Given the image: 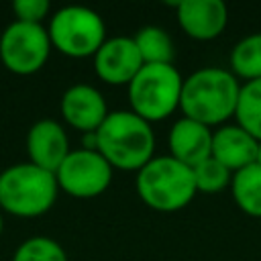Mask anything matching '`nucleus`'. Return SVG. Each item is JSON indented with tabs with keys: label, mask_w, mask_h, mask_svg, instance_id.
I'll list each match as a JSON object with an SVG mask.
<instances>
[{
	"label": "nucleus",
	"mask_w": 261,
	"mask_h": 261,
	"mask_svg": "<svg viewBox=\"0 0 261 261\" xmlns=\"http://www.w3.org/2000/svg\"><path fill=\"white\" fill-rule=\"evenodd\" d=\"M169 155L188 167L204 161L212 153V128L192 118H177L167 137Z\"/></svg>",
	"instance_id": "14"
},
{
	"label": "nucleus",
	"mask_w": 261,
	"mask_h": 261,
	"mask_svg": "<svg viewBox=\"0 0 261 261\" xmlns=\"http://www.w3.org/2000/svg\"><path fill=\"white\" fill-rule=\"evenodd\" d=\"M241 84L224 67H200L184 77L179 110L186 118L216 126L234 116Z\"/></svg>",
	"instance_id": "1"
},
{
	"label": "nucleus",
	"mask_w": 261,
	"mask_h": 261,
	"mask_svg": "<svg viewBox=\"0 0 261 261\" xmlns=\"http://www.w3.org/2000/svg\"><path fill=\"white\" fill-rule=\"evenodd\" d=\"M49 10H51L49 0H14L12 2V12L16 20H22V22L43 24V20L49 16Z\"/></svg>",
	"instance_id": "21"
},
{
	"label": "nucleus",
	"mask_w": 261,
	"mask_h": 261,
	"mask_svg": "<svg viewBox=\"0 0 261 261\" xmlns=\"http://www.w3.org/2000/svg\"><path fill=\"white\" fill-rule=\"evenodd\" d=\"M181 31L196 41H212L222 35L228 10L222 0H181L175 4Z\"/></svg>",
	"instance_id": "12"
},
{
	"label": "nucleus",
	"mask_w": 261,
	"mask_h": 261,
	"mask_svg": "<svg viewBox=\"0 0 261 261\" xmlns=\"http://www.w3.org/2000/svg\"><path fill=\"white\" fill-rule=\"evenodd\" d=\"M143 65L145 63L135 45V39L126 35L106 39L94 55L96 75L112 86H128Z\"/></svg>",
	"instance_id": "9"
},
{
	"label": "nucleus",
	"mask_w": 261,
	"mask_h": 261,
	"mask_svg": "<svg viewBox=\"0 0 261 261\" xmlns=\"http://www.w3.org/2000/svg\"><path fill=\"white\" fill-rule=\"evenodd\" d=\"M259 141L239 124H222L212 133V157L230 173H237L257 159Z\"/></svg>",
	"instance_id": "13"
},
{
	"label": "nucleus",
	"mask_w": 261,
	"mask_h": 261,
	"mask_svg": "<svg viewBox=\"0 0 261 261\" xmlns=\"http://www.w3.org/2000/svg\"><path fill=\"white\" fill-rule=\"evenodd\" d=\"M24 145L29 161L53 173L71 151L63 124L53 118H41L33 122L27 130Z\"/></svg>",
	"instance_id": "11"
},
{
	"label": "nucleus",
	"mask_w": 261,
	"mask_h": 261,
	"mask_svg": "<svg viewBox=\"0 0 261 261\" xmlns=\"http://www.w3.org/2000/svg\"><path fill=\"white\" fill-rule=\"evenodd\" d=\"M51 53V39L47 27L14 20L0 35V61L18 75L39 71Z\"/></svg>",
	"instance_id": "7"
},
{
	"label": "nucleus",
	"mask_w": 261,
	"mask_h": 261,
	"mask_svg": "<svg viewBox=\"0 0 261 261\" xmlns=\"http://www.w3.org/2000/svg\"><path fill=\"white\" fill-rule=\"evenodd\" d=\"M2 228H4V216H2V210H0V234H2Z\"/></svg>",
	"instance_id": "23"
},
{
	"label": "nucleus",
	"mask_w": 261,
	"mask_h": 261,
	"mask_svg": "<svg viewBox=\"0 0 261 261\" xmlns=\"http://www.w3.org/2000/svg\"><path fill=\"white\" fill-rule=\"evenodd\" d=\"M255 163L261 167V141H259V149H257V159H255Z\"/></svg>",
	"instance_id": "22"
},
{
	"label": "nucleus",
	"mask_w": 261,
	"mask_h": 261,
	"mask_svg": "<svg viewBox=\"0 0 261 261\" xmlns=\"http://www.w3.org/2000/svg\"><path fill=\"white\" fill-rule=\"evenodd\" d=\"M98 153L112 169L139 171L155 155V133L151 122L133 110H112L96 130Z\"/></svg>",
	"instance_id": "2"
},
{
	"label": "nucleus",
	"mask_w": 261,
	"mask_h": 261,
	"mask_svg": "<svg viewBox=\"0 0 261 261\" xmlns=\"http://www.w3.org/2000/svg\"><path fill=\"white\" fill-rule=\"evenodd\" d=\"M234 118L239 126L261 141V80L241 84Z\"/></svg>",
	"instance_id": "18"
},
{
	"label": "nucleus",
	"mask_w": 261,
	"mask_h": 261,
	"mask_svg": "<svg viewBox=\"0 0 261 261\" xmlns=\"http://www.w3.org/2000/svg\"><path fill=\"white\" fill-rule=\"evenodd\" d=\"M230 192L245 214L261 218V167L257 163L232 173Z\"/></svg>",
	"instance_id": "15"
},
{
	"label": "nucleus",
	"mask_w": 261,
	"mask_h": 261,
	"mask_svg": "<svg viewBox=\"0 0 261 261\" xmlns=\"http://www.w3.org/2000/svg\"><path fill=\"white\" fill-rule=\"evenodd\" d=\"M143 63H173V41L169 33L157 24H147L133 37Z\"/></svg>",
	"instance_id": "16"
},
{
	"label": "nucleus",
	"mask_w": 261,
	"mask_h": 261,
	"mask_svg": "<svg viewBox=\"0 0 261 261\" xmlns=\"http://www.w3.org/2000/svg\"><path fill=\"white\" fill-rule=\"evenodd\" d=\"M192 175H194L196 192H204V194L222 192L226 186H230V179H232V173L212 155L196 163L192 167Z\"/></svg>",
	"instance_id": "20"
},
{
	"label": "nucleus",
	"mask_w": 261,
	"mask_h": 261,
	"mask_svg": "<svg viewBox=\"0 0 261 261\" xmlns=\"http://www.w3.org/2000/svg\"><path fill=\"white\" fill-rule=\"evenodd\" d=\"M59 194L57 177L31 161L12 163L0 171V210L35 218L51 210Z\"/></svg>",
	"instance_id": "3"
},
{
	"label": "nucleus",
	"mask_w": 261,
	"mask_h": 261,
	"mask_svg": "<svg viewBox=\"0 0 261 261\" xmlns=\"http://www.w3.org/2000/svg\"><path fill=\"white\" fill-rule=\"evenodd\" d=\"M184 77L173 63H145L128 84L130 110L147 122L167 118L179 108Z\"/></svg>",
	"instance_id": "5"
},
{
	"label": "nucleus",
	"mask_w": 261,
	"mask_h": 261,
	"mask_svg": "<svg viewBox=\"0 0 261 261\" xmlns=\"http://www.w3.org/2000/svg\"><path fill=\"white\" fill-rule=\"evenodd\" d=\"M12 261H67V253L55 239L37 234L24 239L14 249Z\"/></svg>",
	"instance_id": "19"
},
{
	"label": "nucleus",
	"mask_w": 261,
	"mask_h": 261,
	"mask_svg": "<svg viewBox=\"0 0 261 261\" xmlns=\"http://www.w3.org/2000/svg\"><path fill=\"white\" fill-rule=\"evenodd\" d=\"M137 194L153 210L175 212L186 208L196 196V184L192 167L173 159L171 155H159L147 161L137 171Z\"/></svg>",
	"instance_id": "4"
},
{
	"label": "nucleus",
	"mask_w": 261,
	"mask_h": 261,
	"mask_svg": "<svg viewBox=\"0 0 261 261\" xmlns=\"http://www.w3.org/2000/svg\"><path fill=\"white\" fill-rule=\"evenodd\" d=\"M59 110L63 120L82 133H96L110 112L102 92L90 84L69 86L59 100Z\"/></svg>",
	"instance_id": "10"
},
{
	"label": "nucleus",
	"mask_w": 261,
	"mask_h": 261,
	"mask_svg": "<svg viewBox=\"0 0 261 261\" xmlns=\"http://www.w3.org/2000/svg\"><path fill=\"white\" fill-rule=\"evenodd\" d=\"M112 165L94 149H71L57 167L55 177L59 190L73 198H96L104 194L112 181Z\"/></svg>",
	"instance_id": "8"
},
{
	"label": "nucleus",
	"mask_w": 261,
	"mask_h": 261,
	"mask_svg": "<svg viewBox=\"0 0 261 261\" xmlns=\"http://www.w3.org/2000/svg\"><path fill=\"white\" fill-rule=\"evenodd\" d=\"M230 71L245 82L261 80V33L243 37L230 51Z\"/></svg>",
	"instance_id": "17"
},
{
	"label": "nucleus",
	"mask_w": 261,
	"mask_h": 261,
	"mask_svg": "<svg viewBox=\"0 0 261 261\" xmlns=\"http://www.w3.org/2000/svg\"><path fill=\"white\" fill-rule=\"evenodd\" d=\"M51 47L67 57H94L106 41V24L102 16L80 4L55 10L47 27Z\"/></svg>",
	"instance_id": "6"
}]
</instances>
